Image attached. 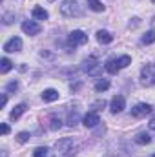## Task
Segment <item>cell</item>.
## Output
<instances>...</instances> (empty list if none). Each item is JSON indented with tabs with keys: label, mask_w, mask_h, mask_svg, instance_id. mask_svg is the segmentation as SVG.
<instances>
[{
	"label": "cell",
	"mask_w": 155,
	"mask_h": 157,
	"mask_svg": "<svg viewBox=\"0 0 155 157\" xmlns=\"http://www.w3.org/2000/svg\"><path fill=\"white\" fill-rule=\"evenodd\" d=\"M55 148H57V152L64 154V157H73V154H75V144H73L71 137H64V139L57 141Z\"/></svg>",
	"instance_id": "6da1fadb"
},
{
	"label": "cell",
	"mask_w": 155,
	"mask_h": 157,
	"mask_svg": "<svg viewBox=\"0 0 155 157\" xmlns=\"http://www.w3.org/2000/svg\"><path fill=\"white\" fill-rule=\"evenodd\" d=\"M141 84L142 86H155V64H146L141 70Z\"/></svg>",
	"instance_id": "7a4b0ae2"
},
{
	"label": "cell",
	"mask_w": 155,
	"mask_h": 157,
	"mask_svg": "<svg viewBox=\"0 0 155 157\" xmlns=\"http://www.w3.org/2000/svg\"><path fill=\"white\" fill-rule=\"evenodd\" d=\"M60 13L64 17H78L80 15V7H78L77 0H62L60 4Z\"/></svg>",
	"instance_id": "3957f363"
},
{
	"label": "cell",
	"mask_w": 155,
	"mask_h": 157,
	"mask_svg": "<svg viewBox=\"0 0 155 157\" xmlns=\"http://www.w3.org/2000/svg\"><path fill=\"white\" fill-rule=\"evenodd\" d=\"M86 42H88V35H86L82 29H73V31L70 33V37H68V44L73 46V48L82 46V44H86Z\"/></svg>",
	"instance_id": "277c9868"
},
{
	"label": "cell",
	"mask_w": 155,
	"mask_h": 157,
	"mask_svg": "<svg viewBox=\"0 0 155 157\" xmlns=\"http://www.w3.org/2000/svg\"><path fill=\"white\" fill-rule=\"evenodd\" d=\"M152 112H153V108H152L148 102H139V104H135V106L131 108V117L142 119V117H146V115H150Z\"/></svg>",
	"instance_id": "5b68a950"
},
{
	"label": "cell",
	"mask_w": 155,
	"mask_h": 157,
	"mask_svg": "<svg viewBox=\"0 0 155 157\" xmlns=\"http://www.w3.org/2000/svg\"><path fill=\"white\" fill-rule=\"evenodd\" d=\"M82 70L84 71H88V75H99L100 73V64L97 62V59L95 57H89V59H86L84 60V66H82Z\"/></svg>",
	"instance_id": "8992f818"
},
{
	"label": "cell",
	"mask_w": 155,
	"mask_h": 157,
	"mask_svg": "<svg viewBox=\"0 0 155 157\" xmlns=\"http://www.w3.org/2000/svg\"><path fill=\"white\" fill-rule=\"evenodd\" d=\"M40 29H42L40 24L35 22V20H24V22H22V31H24L26 35H31V37H33V35H39Z\"/></svg>",
	"instance_id": "52a82bcc"
},
{
	"label": "cell",
	"mask_w": 155,
	"mask_h": 157,
	"mask_svg": "<svg viewBox=\"0 0 155 157\" xmlns=\"http://www.w3.org/2000/svg\"><path fill=\"white\" fill-rule=\"evenodd\" d=\"M20 49H22V39L20 37H13V39H9L4 44V51L6 53H17Z\"/></svg>",
	"instance_id": "ba28073f"
},
{
	"label": "cell",
	"mask_w": 155,
	"mask_h": 157,
	"mask_svg": "<svg viewBox=\"0 0 155 157\" xmlns=\"http://www.w3.org/2000/svg\"><path fill=\"white\" fill-rule=\"evenodd\" d=\"M124 108H126V99H124L122 95H115V97L112 99V102H110L112 113H120Z\"/></svg>",
	"instance_id": "9c48e42d"
},
{
	"label": "cell",
	"mask_w": 155,
	"mask_h": 157,
	"mask_svg": "<svg viewBox=\"0 0 155 157\" xmlns=\"http://www.w3.org/2000/svg\"><path fill=\"white\" fill-rule=\"evenodd\" d=\"M100 122V119H99V113L97 112H88L84 117H82V124L86 126V128H93V126H97Z\"/></svg>",
	"instance_id": "30bf717a"
},
{
	"label": "cell",
	"mask_w": 155,
	"mask_h": 157,
	"mask_svg": "<svg viewBox=\"0 0 155 157\" xmlns=\"http://www.w3.org/2000/svg\"><path fill=\"white\" fill-rule=\"evenodd\" d=\"M42 101H44V102H55V101H59V91L53 90V88L44 90V91H42Z\"/></svg>",
	"instance_id": "8fae6325"
},
{
	"label": "cell",
	"mask_w": 155,
	"mask_h": 157,
	"mask_svg": "<svg viewBox=\"0 0 155 157\" xmlns=\"http://www.w3.org/2000/svg\"><path fill=\"white\" fill-rule=\"evenodd\" d=\"M26 110H28V106L22 102V104H17L13 110H11V113H9V119L11 121H18V119L22 117L24 113H26Z\"/></svg>",
	"instance_id": "7c38bea8"
},
{
	"label": "cell",
	"mask_w": 155,
	"mask_h": 157,
	"mask_svg": "<svg viewBox=\"0 0 155 157\" xmlns=\"http://www.w3.org/2000/svg\"><path fill=\"white\" fill-rule=\"evenodd\" d=\"M97 40L100 44H110V42H113V35L110 31H106V29H99L97 31Z\"/></svg>",
	"instance_id": "4fadbf2b"
},
{
	"label": "cell",
	"mask_w": 155,
	"mask_h": 157,
	"mask_svg": "<svg viewBox=\"0 0 155 157\" xmlns=\"http://www.w3.org/2000/svg\"><path fill=\"white\" fill-rule=\"evenodd\" d=\"M31 15H33V18L35 20H47V11L44 9V7H40V6H35L33 7V11H31Z\"/></svg>",
	"instance_id": "5bb4252c"
},
{
	"label": "cell",
	"mask_w": 155,
	"mask_h": 157,
	"mask_svg": "<svg viewBox=\"0 0 155 157\" xmlns=\"http://www.w3.org/2000/svg\"><path fill=\"white\" fill-rule=\"evenodd\" d=\"M135 143L137 144H150L152 143V137H150L148 132H141V133L135 135Z\"/></svg>",
	"instance_id": "9a60e30c"
},
{
	"label": "cell",
	"mask_w": 155,
	"mask_h": 157,
	"mask_svg": "<svg viewBox=\"0 0 155 157\" xmlns=\"http://www.w3.org/2000/svg\"><path fill=\"white\" fill-rule=\"evenodd\" d=\"M104 68H106V71H108V73H112V75H115L117 71L120 70V68H119V64H117V59H110V60L106 62V66H104Z\"/></svg>",
	"instance_id": "2e32d148"
},
{
	"label": "cell",
	"mask_w": 155,
	"mask_h": 157,
	"mask_svg": "<svg viewBox=\"0 0 155 157\" xmlns=\"http://www.w3.org/2000/svg\"><path fill=\"white\" fill-rule=\"evenodd\" d=\"M11 68H13L11 60H9L7 57H4V59L0 60V73H2V75H6V73H7V71L11 70Z\"/></svg>",
	"instance_id": "e0dca14e"
},
{
	"label": "cell",
	"mask_w": 155,
	"mask_h": 157,
	"mask_svg": "<svg viewBox=\"0 0 155 157\" xmlns=\"http://www.w3.org/2000/svg\"><path fill=\"white\" fill-rule=\"evenodd\" d=\"M110 88V80H106V78H99L97 82H95V91H106Z\"/></svg>",
	"instance_id": "ac0fdd59"
},
{
	"label": "cell",
	"mask_w": 155,
	"mask_h": 157,
	"mask_svg": "<svg viewBox=\"0 0 155 157\" xmlns=\"http://www.w3.org/2000/svg\"><path fill=\"white\" fill-rule=\"evenodd\" d=\"M88 6H89V9H93V11H97V13L104 11V6H102L100 0H88Z\"/></svg>",
	"instance_id": "d6986e66"
},
{
	"label": "cell",
	"mask_w": 155,
	"mask_h": 157,
	"mask_svg": "<svg viewBox=\"0 0 155 157\" xmlns=\"http://www.w3.org/2000/svg\"><path fill=\"white\" fill-rule=\"evenodd\" d=\"M117 64H119V68H120V70H122V68H128V66L131 64V57L122 55V57H119V59H117Z\"/></svg>",
	"instance_id": "ffe728a7"
},
{
	"label": "cell",
	"mask_w": 155,
	"mask_h": 157,
	"mask_svg": "<svg viewBox=\"0 0 155 157\" xmlns=\"http://www.w3.org/2000/svg\"><path fill=\"white\" fill-rule=\"evenodd\" d=\"M155 42V29H150L142 35V44H153Z\"/></svg>",
	"instance_id": "44dd1931"
},
{
	"label": "cell",
	"mask_w": 155,
	"mask_h": 157,
	"mask_svg": "<svg viewBox=\"0 0 155 157\" xmlns=\"http://www.w3.org/2000/svg\"><path fill=\"white\" fill-rule=\"evenodd\" d=\"M49 122H51V124H49L51 130H59V128L62 126V121H60V117H57V115H53V117L49 119Z\"/></svg>",
	"instance_id": "7402d4cb"
},
{
	"label": "cell",
	"mask_w": 155,
	"mask_h": 157,
	"mask_svg": "<svg viewBox=\"0 0 155 157\" xmlns=\"http://www.w3.org/2000/svg\"><path fill=\"white\" fill-rule=\"evenodd\" d=\"M29 137H31V133H29V132H20V133L17 135V141H18V143H28V141H29Z\"/></svg>",
	"instance_id": "603a6c76"
},
{
	"label": "cell",
	"mask_w": 155,
	"mask_h": 157,
	"mask_svg": "<svg viewBox=\"0 0 155 157\" xmlns=\"http://www.w3.org/2000/svg\"><path fill=\"white\" fill-rule=\"evenodd\" d=\"M47 152H49V150H47L46 146H39V148L33 152V157H46L47 155Z\"/></svg>",
	"instance_id": "cb8c5ba5"
},
{
	"label": "cell",
	"mask_w": 155,
	"mask_h": 157,
	"mask_svg": "<svg viewBox=\"0 0 155 157\" xmlns=\"http://www.w3.org/2000/svg\"><path fill=\"white\" fill-rule=\"evenodd\" d=\"M77 121H78L77 113H71V115H70V117H68V126H71V128H73V126H75V124H77Z\"/></svg>",
	"instance_id": "d4e9b609"
},
{
	"label": "cell",
	"mask_w": 155,
	"mask_h": 157,
	"mask_svg": "<svg viewBox=\"0 0 155 157\" xmlns=\"http://www.w3.org/2000/svg\"><path fill=\"white\" fill-rule=\"evenodd\" d=\"M104 106H106V102H104V101H97V102H93V110H95V112L102 110Z\"/></svg>",
	"instance_id": "484cf974"
},
{
	"label": "cell",
	"mask_w": 155,
	"mask_h": 157,
	"mask_svg": "<svg viewBox=\"0 0 155 157\" xmlns=\"http://www.w3.org/2000/svg\"><path fill=\"white\" fill-rule=\"evenodd\" d=\"M17 90H18V82L17 80H13V82L7 84V91H17Z\"/></svg>",
	"instance_id": "4316f807"
},
{
	"label": "cell",
	"mask_w": 155,
	"mask_h": 157,
	"mask_svg": "<svg viewBox=\"0 0 155 157\" xmlns=\"http://www.w3.org/2000/svg\"><path fill=\"white\" fill-rule=\"evenodd\" d=\"M0 130H2V135H7V133H9V126H7L6 122L2 124V128H0Z\"/></svg>",
	"instance_id": "83f0119b"
},
{
	"label": "cell",
	"mask_w": 155,
	"mask_h": 157,
	"mask_svg": "<svg viewBox=\"0 0 155 157\" xmlns=\"http://www.w3.org/2000/svg\"><path fill=\"white\" fill-rule=\"evenodd\" d=\"M6 104H7V95H6V93H4V95H2V108H4V106H6Z\"/></svg>",
	"instance_id": "f1b7e54d"
},
{
	"label": "cell",
	"mask_w": 155,
	"mask_h": 157,
	"mask_svg": "<svg viewBox=\"0 0 155 157\" xmlns=\"http://www.w3.org/2000/svg\"><path fill=\"white\" fill-rule=\"evenodd\" d=\"M150 130H155V117L150 121Z\"/></svg>",
	"instance_id": "f546056e"
},
{
	"label": "cell",
	"mask_w": 155,
	"mask_h": 157,
	"mask_svg": "<svg viewBox=\"0 0 155 157\" xmlns=\"http://www.w3.org/2000/svg\"><path fill=\"white\" fill-rule=\"evenodd\" d=\"M152 2H153V4H155V0H152Z\"/></svg>",
	"instance_id": "4dcf8cb0"
},
{
	"label": "cell",
	"mask_w": 155,
	"mask_h": 157,
	"mask_svg": "<svg viewBox=\"0 0 155 157\" xmlns=\"http://www.w3.org/2000/svg\"><path fill=\"white\" fill-rule=\"evenodd\" d=\"M150 157H155V155H150Z\"/></svg>",
	"instance_id": "1f68e13d"
}]
</instances>
